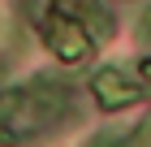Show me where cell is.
Instances as JSON below:
<instances>
[{"mask_svg": "<svg viewBox=\"0 0 151 147\" xmlns=\"http://www.w3.org/2000/svg\"><path fill=\"white\" fill-rule=\"evenodd\" d=\"M138 35L151 43V4H147V13H142V22H138Z\"/></svg>", "mask_w": 151, "mask_h": 147, "instance_id": "obj_4", "label": "cell"}, {"mask_svg": "<svg viewBox=\"0 0 151 147\" xmlns=\"http://www.w3.org/2000/svg\"><path fill=\"white\" fill-rule=\"evenodd\" d=\"M0 78H4V65H0Z\"/></svg>", "mask_w": 151, "mask_h": 147, "instance_id": "obj_7", "label": "cell"}, {"mask_svg": "<svg viewBox=\"0 0 151 147\" xmlns=\"http://www.w3.org/2000/svg\"><path fill=\"white\" fill-rule=\"evenodd\" d=\"M43 39H47V48H52L60 61H69V65H78L82 56H91V30H86V22H78L73 13L56 9L43 22Z\"/></svg>", "mask_w": 151, "mask_h": 147, "instance_id": "obj_2", "label": "cell"}, {"mask_svg": "<svg viewBox=\"0 0 151 147\" xmlns=\"http://www.w3.org/2000/svg\"><path fill=\"white\" fill-rule=\"evenodd\" d=\"M134 147H151V121L138 130V138H134Z\"/></svg>", "mask_w": 151, "mask_h": 147, "instance_id": "obj_5", "label": "cell"}, {"mask_svg": "<svg viewBox=\"0 0 151 147\" xmlns=\"http://www.w3.org/2000/svg\"><path fill=\"white\" fill-rule=\"evenodd\" d=\"M138 74H142V82H147L142 91H151V61H142V65H138Z\"/></svg>", "mask_w": 151, "mask_h": 147, "instance_id": "obj_6", "label": "cell"}, {"mask_svg": "<svg viewBox=\"0 0 151 147\" xmlns=\"http://www.w3.org/2000/svg\"><path fill=\"white\" fill-rule=\"evenodd\" d=\"M91 91H95V100H99V108H104V113H121V108H129L134 100H142V87L129 78L125 69H116V65L95 69Z\"/></svg>", "mask_w": 151, "mask_h": 147, "instance_id": "obj_3", "label": "cell"}, {"mask_svg": "<svg viewBox=\"0 0 151 147\" xmlns=\"http://www.w3.org/2000/svg\"><path fill=\"white\" fill-rule=\"evenodd\" d=\"M69 108V91L56 82L39 78L35 87H13L0 95V134L4 138H22V134H39Z\"/></svg>", "mask_w": 151, "mask_h": 147, "instance_id": "obj_1", "label": "cell"}]
</instances>
